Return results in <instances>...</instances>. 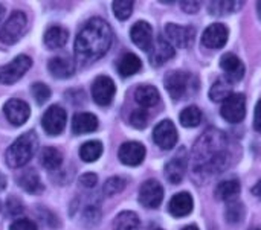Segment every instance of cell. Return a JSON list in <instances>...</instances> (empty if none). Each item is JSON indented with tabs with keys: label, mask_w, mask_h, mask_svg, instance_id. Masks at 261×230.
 I'll list each match as a JSON object with an SVG mask.
<instances>
[{
	"label": "cell",
	"mask_w": 261,
	"mask_h": 230,
	"mask_svg": "<svg viewBox=\"0 0 261 230\" xmlns=\"http://www.w3.org/2000/svg\"><path fill=\"white\" fill-rule=\"evenodd\" d=\"M47 69L50 72V75L54 78H60V79H64V78H69L73 75L75 72V63L72 58H67V56H55L49 61L47 64Z\"/></svg>",
	"instance_id": "obj_21"
},
{
	"label": "cell",
	"mask_w": 261,
	"mask_h": 230,
	"mask_svg": "<svg viewBox=\"0 0 261 230\" xmlns=\"http://www.w3.org/2000/svg\"><path fill=\"white\" fill-rule=\"evenodd\" d=\"M228 35H229V31L225 24L214 23L208 26L205 32L202 34V43L205 47H210V49H222L228 41Z\"/></svg>",
	"instance_id": "obj_14"
},
{
	"label": "cell",
	"mask_w": 261,
	"mask_h": 230,
	"mask_svg": "<svg viewBox=\"0 0 261 230\" xmlns=\"http://www.w3.org/2000/svg\"><path fill=\"white\" fill-rule=\"evenodd\" d=\"M96 128H98V119L92 113H76L72 119V133L76 136L93 133Z\"/></svg>",
	"instance_id": "obj_22"
},
{
	"label": "cell",
	"mask_w": 261,
	"mask_h": 230,
	"mask_svg": "<svg viewBox=\"0 0 261 230\" xmlns=\"http://www.w3.org/2000/svg\"><path fill=\"white\" fill-rule=\"evenodd\" d=\"M159 92L153 85H139L135 90V101L144 108L154 107L159 102Z\"/></svg>",
	"instance_id": "obj_23"
},
{
	"label": "cell",
	"mask_w": 261,
	"mask_h": 230,
	"mask_svg": "<svg viewBox=\"0 0 261 230\" xmlns=\"http://www.w3.org/2000/svg\"><path fill=\"white\" fill-rule=\"evenodd\" d=\"M6 208H8V214L12 217H17L23 212V205L17 197H9L6 202Z\"/></svg>",
	"instance_id": "obj_39"
},
{
	"label": "cell",
	"mask_w": 261,
	"mask_h": 230,
	"mask_svg": "<svg viewBox=\"0 0 261 230\" xmlns=\"http://www.w3.org/2000/svg\"><path fill=\"white\" fill-rule=\"evenodd\" d=\"M26 23H28V18L23 11L12 12L11 17L6 20V23H3V26L0 27V41L3 44L17 43L26 29Z\"/></svg>",
	"instance_id": "obj_4"
},
{
	"label": "cell",
	"mask_w": 261,
	"mask_h": 230,
	"mask_svg": "<svg viewBox=\"0 0 261 230\" xmlns=\"http://www.w3.org/2000/svg\"><path fill=\"white\" fill-rule=\"evenodd\" d=\"M193 85L196 87V79L187 72L176 70V72H170L165 76V87L174 101H179L187 93H190Z\"/></svg>",
	"instance_id": "obj_5"
},
{
	"label": "cell",
	"mask_w": 261,
	"mask_h": 230,
	"mask_svg": "<svg viewBox=\"0 0 261 230\" xmlns=\"http://www.w3.org/2000/svg\"><path fill=\"white\" fill-rule=\"evenodd\" d=\"M125 188V180L121 179V177H110L106 183H104V194L106 195H115V194H119L122 189Z\"/></svg>",
	"instance_id": "obj_37"
},
{
	"label": "cell",
	"mask_w": 261,
	"mask_h": 230,
	"mask_svg": "<svg viewBox=\"0 0 261 230\" xmlns=\"http://www.w3.org/2000/svg\"><path fill=\"white\" fill-rule=\"evenodd\" d=\"M254 194L261 198V182H258V183L255 185V188H254Z\"/></svg>",
	"instance_id": "obj_44"
},
{
	"label": "cell",
	"mask_w": 261,
	"mask_h": 230,
	"mask_svg": "<svg viewBox=\"0 0 261 230\" xmlns=\"http://www.w3.org/2000/svg\"><path fill=\"white\" fill-rule=\"evenodd\" d=\"M116 87L109 76H98L92 84V96L98 105H109L113 101Z\"/></svg>",
	"instance_id": "obj_12"
},
{
	"label": "cell",
	"mask_w": 261,
	"mask_h": 230,
	"mask_svg": "<svg viewBox=\"0 0 261 230\" xmlns=\"http://www.w3.org/2000/svg\"><path fill=\"white\" fill-rule=\"evenodd\" d=\"M3 113L6 116V119L15 125V127H20L23 125L29 116H31V108L29 105L21 101V99H9L5 105H3Z\"/></svg>",
	"instance_id": "obj_13"
},
{
	"label": "cell",
	"mask_w": 261,
	"mask_h": 230,
	"mask_svg": "<svg viewBox=\"0 0 261 230\" xmlns=\"http://www.w3.org/2000/svg\"><path fill=\"white\" fill-rule=\"evenodd\" d=\"M141 67H142V63L135 53H125L118 63V72L121 76H132L138 73Z\"/></svg>",
	"instance_id": "obj_27"
},
{
	"label": "cell",
	"mask_w": 261,
	"mask_h": 230,
	"mask_svg": "<svg viewBox=\"0 0 261 230\" xmlns=\"http://www.w3.org/2000/svg\"><path fill=\"white\" fill-rule=\"evenodd\" d=\"M31 92H32L34 99H35L37 104H40V105L44 104V102L50 98V89H49L46 84H43V82H35V84H32Z\"/></svg>",
	"instance_id": "obj_36"
},
{
	"label": "cell",
	"mask_w": 261,
	"mask_h": 230,
	"mask_svg": "<svg viewBox=\"0 0 261 230\" xmlns=\"http://www.w3.org/2000/svg\"><path fill=\"white\" fill-rule=\"evenodd\" d=\"M187 166H188V154H187L185 148H180L179 153L167 163L165 177L171 183H180V180L185 176Z\"/></svg>",
	"instance_id": "obj_16"
},
{
	"label": "cell",
	"mask_w": 261,
	"mask_h": 230,
	"mask_svg": "<svg viewBox=\"0 0 261 230\" xmlns=\"http://www.w3.org/2000/svg\"><path fill=\"white\" fill-rule=\"evenodd\" d=\"M37 145H38V139L34 131H28L21 134L20 137H17L12 142V145L6 150V154H5L8 166L11 168L24 166L32 159L37 150Z\"/></svg>",
	"instance_id": "obj_3"
},
{
	"label": "cell",
	"mask_w": 261,
	"mask_h": 230,
	"mask_svg": "<svg viewBox=\"0 0 261 230\" xmlns=\"http://www.w3.org/2000/svg\"><path fill=\"white\" fill-rule=\"evenodd\" d=\"M32 66V60L28 55H18L11 63L0 67V84H14L18 81Z\"/></svg>",
	"instance_id": "obj_7"
},
{
	"label": "cell",
	"mask_w": 261,
	"mask_h": 230,
	"mask_svg": "<svg viewBox=\"0 0 261 230\" xmlns=\"http://www.w3.org/2000/svg\"><path fill=\"white\" fill-rule=\"evenodd\" d=\"M119 160L127 166H138L145 157V147L139 142H125L119 148Z\"/></svg>",
	"instance_id": "obj_17"
},
{
	"label": "cell",
	"mask_w": 261,
	"mask_h": 230,
	"mask_svg": "<svg viewBox=\"0 0 261 230\" xmlns=\"http://www.w3.org/2000/svg\"><path fill=\"white\" fill-rule=\"evenodd\" d=\"M240 194V183L237 180H225L216 188V197L222 202H234Z\"/></svg>",
	"instance_id": "obj_26"
},
{
	"label": "cell",
	"mask_w": 261,
	"mask_h": 230,
	"mask_svg": "<svg viewBox=\"0 0 261 230\" xmlns=\"http://www.w3.org/2000/svg\"><path fill=\"white\" fill-rule=\"evenodd\" d=\"M173 56H174V47L171 46V43L165 40L164 37H159L156 44H153V49L150 53V63L154 66H161Z\"/></svg>",
	"instance_id": "obj_20"
},
{
	"label": "cell",
	"mask_w": 261,
	"mask_h": 230,
	"mask_svg": "<svg viewBox=\"0 0 261 230\" xmlns=\"http://www.w3.org/2000/svg\"><path fill=\"white\" fill-rule=\"evenodd\" d=\"M96 182H98V177H96V174H92V172H87L80 177V183L84 188H93L96 185Z\"/></svg>",
	"instance_id": "obj_41"
},
{
	"label": "cell",
	"mask_w": 261,
	"mask_h": 230,
	"mask_svg": "<svg viewBox=\"0 0 261 230\" xmlns=\"http://www.w3.org/2000/svg\"><path fill=\"white\" fill-rule=\"evenodd\" d=\"M165 34H167V38L171 43V46H177V47H188L194 43V38H196L194 27L179 26L174 23L167 24Z\"/></svg>",
	"instance_id": "obj_11"
},
{
	"label": "cell",
	"mask_w": 261,
	"mask_h": 230,
	"mask_svg": "<svg viewBox=\"0 0 261 230\" xmlns=\"http://www.w3.org/2000/svg\"><path fill=\"white\" fill-rule=\"evenodd\" d=\"M193 206H194L193 197L188 192H179L170 200L168 211L173 217L180 218V217H187L188 214H191Z\"/></svg>",
	"instance_id": "obj_19"
},
{
	"label": "cell",
	"mask_w": 261,
	"mask_h": 230,
	"mask_svg": "<svg viewBox=\"0 0 261 230\" xmlns=\"http://www.w3.org/2000/svg\"><path fill=\"white\" fill-rule=\"evenodd\" d=\"M102 154V143L99 140H89L81 145L80 148V157L84 162H95L101 157Z\"/></svg>",
	"instance_id": "obj_29"
},
{
	"label": "cell",
	"mask_w": 261,
	"mask_h": 230,
	"mask_svg": "<svg viewBox=\"0 0 261 230\" xmlns=\"http://www.w3.org/2000/svg\"><path fill=\"white\" fill-rule=\"evenodd\" d=\"M41 165L46 168V169H57L61 166L63 163V157H61V153L52 147H47L41 151Z\"/></svg>",
	"instance_id": "obj_33"
},
{
	"label": "cell",
	"mask_w": 261,
	"mask_h": 230,
	"mask_svg": "<svg viewBox=\"0 0 261 230\" xmlns=\"http://www.w3.org/2000/svg\"><path fill=\"white\" fill-rule=\"evenodd\" d=\"M112 6H113V14L116 15V18L127 20L133 12L135 3L130 2V0H118V2H113Z\"/></svg>",
	"instance_id": "obj_34"
},
{
	"label": "cell",
	"mask_w": 261,
	"mask_h": 230,
	"mask_svg": "<svg viewBox=\"0 0 261 230\" xmlns=\"http://www.w3.org/2000/svg\"><path fill=\"white\" fill-rule=\"evenodd\" d=\"M257 8H258V14H260V17H261V2L257 3Z\"/></svg>",
	"instance_id": "obj_47"
},
{
	"label": "cell",
	"mask_w": 261,
	"mask_h": 230,
	"mask_svg": "<svg viewBox=\"0 0 261 230\" xmlns=\"http://www.w3.org/2000/svg\"><path fill=\"white\" fill-rule=\"evenodd\" d=\"M220 114L229 124H239L246 116V98L243 93H232L228 96L220 108Z\"/></svg>",
	"instance_id": "obj_6"
},
{
	"label": "cell",
	"mask_w": 261,
	"mask_h": 230,
	"mask_svg": "<svg viewBox=\"0 0 261 230\" xmlns=\"http://www.w3.org/2000/svg\"><path fill=\"white\" fill-rule=\"evenodd\" d=\"M182 230H199V229H197V226H194V224H193V226H187V227H184Z\"/></svg>",
	"instance_id": "obj_45"
},
{
	"label": "cell",
	"mask_w": 261,
	"mask_h": 230,
	"mask_svg": "<svg viewBox=\"0 0 261 230\" xmlns=\"http://www.w3.org/2000/svg\"><path fill=\"white\" fill-rule=\"evenodd\" d=\"M194 168L206 174H217L229 165V153L226 150V137L222 131L208 130L194 147Z\"/></svg>",
	"instance_id": "obj_2"
},
{
	"label": "cell",
	"mask_w": 261,
	"mask_h": 230,
	"mask_svg": "<svg viewBox=\"0 0 261 230\" xmlns=\"http://www.w3.org/2000/svg\"><path fill=\"white\" fill-rule=\"evenodd\" d=\"M66 121H67L66 110L60 105H50L41 118V127L47 134L57 136L64 130Z\"/></svg>",
	"instance_id": "obj_8"
},
{
	"label": "cell",
	"mask_w": 261,
	"mask_h": 230,
	"mask_svg": "<svg viewBox=\"0 0 261 230\" xmlns=\"http://www.w3.org/2000/svg\"><path fill=\"white\" fill-rule=\"evenodd\" d=\"M139 218L135 212H121L113 223V230H139Z\"/></svg>",
	"instance_id": "obj_28"
},
{
	"label": "cell",
	"mask_w": 261,
	"mask_h": 230,
	"mask_svg": "<svg viewBox=\"0 0 261 230\" xmlns=\"http://www.w3.org/2000/svg\"><path fill=\"white\" fill-rule=\"evenodd\" d=\"M164 200V188L158 180H147L139 189V203L148 209H156Z\"/></svg>",
	"instance_id": "obj_9"
},
{
	"label": "cell",
	"mask_w": 261,
	"mask_h": 230,
	"mask_svg": "<svg viewBox=\"0 0 261 230\" xmlns=\"http://www.w3.org/2000/svg\"><path fill=\"white\" fill-rule=\"evenodd\" d=\"M254 128L261 133V99L257 102V107H255V114H254Z\"/></svg>",
	"instance_id": "obj_43"
},
{
	"label": "cell",
	"mask_w": 261,
	"mask_h": 230,
	"mask_svg": "<svg viewBox=\"0 0 261 230\" xmlns=\"http://www.w3.org/2000/svg\"><path fill=\"white\" fill-rule=\"evenodd\" d=\"M113 41V32L102 18H90L78 32L75 40V55L83 64L93 63L104 56Z\"/></svg>",
	"instance_id": "obj_1"
},
{
	"label": "cell",
	"mask_w": 261,
	"mask_h": 230,
	"mask_svg": "<svg viewBox=\"0 0 261 230\" xmlns=\"http://www.w3.org/2000/svg\"><path fill=\"white\" fill-rule=\"evenodd\" d=\"M67 38H69V34L64 27L52 26L44 34V44L49 49H60L67 43Z\"/></svg>",
	"instance_id": "obj_25"
},
{
	"label": "cell",
	"mask_w": 261,
	"mask_h": 230,
	"mask_svg": "<svg viewBox=\"0 0 261 230\" xmlns=\"http://www.w3.org/2000/svg\"><path fill=\"white\" fill-rule=\"evenodd\" d=\"M232 95V84L226 79V81H223V79H217L214 84H213V87H211V90H210V98L213 99V101H216V102H220V101H225L228 96H231Z\"/></svg>",
	"instance_id": "obj_31"
},
{
	"label": "cell",
	"mask_w": 261,
	"mask_h": 230,
	"mask_svg": "<svg viewBox=\"0 0 261 230\" xmlns=\"http://www.w3.org/2000/svg\"><path fill=\"white\" fill-rule=\"evenodd\" d=\"M252 230H260V229H252Z\"/></svg>",
	"instance_id": "obj_48"
},
{
	"label": "cell",
	"mask_w": 261,
	"mask_h": 230,
	"mask_svg": "<svg viewBox=\"0 0 261 230\" xmlns=\"http://www.w3.org/2000/svg\"><path fill=\"white\" fill-rule=\"evenodd\" d=\"M130 37L132 41L144 52H150L153 49V27L150 23L144 20L135 23L130 31Z\"/></svg>",
	"instance_id": "obj_15"
},
{
	"label": "cell",
	"mask_w": 261,
	"mask_h": 230,
	"mask_svg": "<svg viewBox=\"0 0 261 230\" xmlns=\"http://www.w3.org/2000/svg\"><path fill=\"white\" fill-rule=\"evenodd\" d=\"M147 122H148V116H147V113H145L144 108H138V110H135L130 114V124L135 128H138V130L145 128L147 127Z\"/></svg>",
	"instance_id": "obj_38"
},
{
	"label": "cell",
	"mask_w": 261,
	"mask_h": 230,
	"mask_svg": "<svg viewBox=\"0 0 261 230\" xmlns=\"http://www.w3.org/2000/svg\"><path fill=\"white\" fill-rule=\"evenodd\" d=\"M243 6V2H210L208 3V8H210V12L214 14V15H228V14H232L236 11H239L240 8Z\"/></svg>",
	"instance_id": "obj_30"
},
{
	"label": "cell",
	"mask_w": 261,
	"mask_h": 230,
	"mask_svg": "<svg viewBox=\"0 0 261 230\" xmlns=\"http://www.w3.org/2000/svg\"><path fill=\"white\" fill-rule=\"evenodd\" d=\"M180 6H182V9H184L185 12L196 14V12L199 11V8H200V2H191V0H188V2H180Z\"/></svg>",
	"instance_id": "obj_42"
},
{
	"label": "cell",
	"mask_w": 261,
	"mask_h": 230,
	"mask_svg": "<svg viewBox=\"0 0 261 230\" xmlns=\"http://www.w3.org/2000/svg\"><path fill=\"white\" fill-rule=\"evenodd\" d=\"M226 220L229 223H240L243 215H245V208L242 203H237V202H231L226 208Z\"/></svg>",
	"instance_id": "obj_35"
},
{
	"label": "cell",
	"mask_w": 261,
	"mask_h": 230,
	"mask_svg": "<svg viewBox=\"0 0 261 230\" xmlns=\"http://www.w3.org/2000/svg\"><path fill=\"white\" fill-rule=\"evenodd\" d=\"M17 182H18V186L21 189H24L26 192H29V194H38V192L43 191V185L40 182V177L34 169L23 171L17 177Z\"/></svg>",
	"instance_id": "obj_24"
},
{
	"label": "cell",
	"mask_w": 261,
	"mask_h": 230,
	"mask_svg": "<svg viewBox=\"0 0 261 230\" xmlns=\"http://www.w3.org/2000/svg\"><path fill=\"white\" fill-rule=\"evenodd\" d=\"M9 230H37V226H35V223H32L28 218H20L11 224Z\"/></svg>",
	"instance_id": "obj_40"
},
{
	"label": "cell",
	"mask_w": 261,
	"mask_h": 230,
	"mask_svg": "<svg viewBox=\"0 0 261 230\" xmlns=\"http://www.w3.org/2000/svg\"><path fill=\"white\" fill-rule=\"evenodd\" d=\"M220 67L225 70V75L229 82H237L245 75V64L234 53H225L220 60Z\"/></svg>",
	"instance_id": "obj_18"
},
{
	"label": "cell",
	"mask_w": 261,
	"mask_h": 230,
	"mask_svg": "<svg viewBox=\"0 0 261 230\" xmlns=\"http://www.w3.org/2000/svg\"><path fill=\"white\" fill-rule=\"evenodd\" d=\"M153 139L154 142L162 148V150H171L176 147L177 143V130H176V125L170 121V119H165L162 122H159L154 130H153Z\"/></svg>",
	"instance_id": "obj_10"
},
{
	"label": "cell",
	"mask_w": 261,
	"mask_h": 230,
	"mask_svg": "<svg viewBox=\"0 0 261 230\" xmlns=\"http://www.w3.org/2000/svg\"><path fill=\"white\" fill-rule=\"evenodd\" d=\"M3 14H5V8L0 5V20H2V17H3Z\"/></svg>",
	"instance_id": "obj_46"
},
{
	"label": "cell",
	"mask_w": 261,
	"mask_h": 230,
	"mask_svg": "<svg viewBox=\"0 0 261 230\" xmlns=\"http://www.w3.org/2000/svg\"><path fill=\"white\" fill-rule=\"evenodd\" d=\"M202 118H203V114H202L200 108H199V107H196V105H190V107H187V108L180 113V116H179L180 124H182L184 127H187V128L197 127V125L202 122Z\"/></svg>",
	"instance_id": "obj_32"
}]
</instances>
